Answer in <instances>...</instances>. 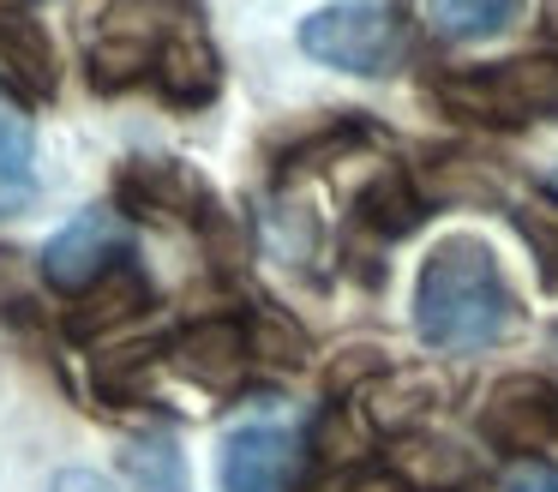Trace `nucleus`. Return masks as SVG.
I'll return each instance as SVG.
<instances>
[{"instance_id":"1","label":"nucleus","mask_w":558,"mask_h":492,"mask_svg":"<svg viewBox=\"0 0 558 492\" xmlns=\"http://www.w3.org/2000/svg\"><path fill=\"white\" fill-rule=\"evenodd\" d=\"M517 319V300L505 288L493 247L474 235H445L421 264L414 283V331L438 355H481Z\"/></svg>"},{"instance_id":"2","label":"nucleus","mask_w":558,"mask_h":492,"mask_svg":"<svg viewBox=\"0 0 558 492\" xmlns=\"http://www.w3.org/2000/svg\"><path fill=\"white\" fill-rule=\"evenodd\" d=\"M301 48L354 79H390L409 60V19L390 0H342L301 19Z\"/></svg>"},{"instance_id":"3","label":"nucleus","mask_w":558,"mask_h":492,"mask_svg":"<svg viewBox=\"0 0 558 492\" xmlns=\"http://www.w3.org/2000/svg\"><path fill=\"white\" fill-rule=\"evenodd\" d=\"M126 247H133V235H126V223L114 211H78L73 223L43 247V283H49L54 295L78 300L85 288H97L121 259H133Z\"/></svg>"},{"instance_id":"4","label":"nucleus","mask_w":558,"mask_h":492,"mask_svg":"<svg viewBox=\"0 0 558 492\" xmlns=\"http://www.w3.org/2000/svg\"><path fill=\"white\" fill-rule=\"evenodd\" d=\"M481 439L493 451H546L558 439V384L546 379H498L481 408Z\"/></svg>"},{"instance_id":"5","label":"nucleus","mask_w":558,"mask_h":492,"mask_svg":"<svg viewBox=\"0 0 558 492\" xmlns=\"http://www.w3.org/2000/svg\"><path fill=\"white\" fill-rule=\"evenodd\" d=\"M114 199L133 216L174 211V216L193 223L205 204H217V192H210V180L198 175L193 163H181V156H138V163H126L121 175H114Z\"/></svg>"},{"instance_id":"6","label":"nucleus","mask_w":558,"mask_h":492,"mask_svg":"<svg viewBox=\"0 0 558 492\" xmlns=\"http://www.w3.org/2000/svg\"><path fill=\"white\" fill-rule=\"evenodd\" d=\"M150 84H157L162 103H174V108H205V103H217V91H222V60H217V48L205 43V31H193V24H169V31L157 36Z\"/></svg>"},{"instance_id":"7","label":"nucleus","mask_w":558,"mask_h":492,"mask_svg":"<svg viewBox=\"0 0 558 492\" xmlns=\"http://www.w3.org/2000/svg\"><path fill=\"white\" fill-rule=\"evenodd\" d=\"M174 367L193 384H210V391H229L234 379L253 360V336H246V319H229V312H210V319H193L181 336L169 343Z\"/></svg>"},{"instance_id":"8","label":"nucleus","mask_w":558,"mask_h":492,"mask_svg":"<svg viewBox=\"0 0 558 492\" xmlns=\"http://www.w3.org/2000/svg\"><path fill=\"white\" fill-rule=\"evenodd\" d=\"M150 300H157V295H150V276L138 271L133 259H121L97 288H85V295H78L73 307H66L61 331L73 336V343H102V336H114L121 324L145 319Z\"/></svg>"},{"instance_id":"9","label":"nucleus","mask_w":558,"mask_h":492,"mask_svg":"<svg viewBox=\"0 0 558 492\" xmlns=\"http://www.w3.org/2000/svg\"><path fill=\"white\" fill-rule=\"evenodd\" d=\"M222 492H282L294 475V439L282 427H234L222 439Z\"/></svg>"},{"instance_id":"10","label":"nucleus","mask_w":558,"mask_h":492,"mask_svg":"<svg viewBox=\"0 0 558 492\" xmlns=\"http://www.w3.org/2000/svg\"><path fill=\"white\" fill-rule=\"evenodd\" d=\"M426 211H433V204H426L421 180H414L409 168H397V163H385L361 192H354V223H361L373 240L414 235V228L426 223Z\"/></svg>"},{"instance_id":"11","label":"nucleus","mask_w":558,"mask_h":492,"mask_svg":"<svg viewBox=\"0 0 558 492\" xmlns=\"http://www.w3.org/2000/svg\"><path fill=\"white\" fill-rule=\"evenodd\" d=\"M37 199V127L25 103L0 91V216H25Z\"/></svg>"},{"instance_id":"12","label":"nucleus","mask_w":558,"mask_h":492,"mask_svg":"<svg viewBox=\"0 0 558 492\" xmlns=\"http://www.w3.org/2000/svg\"><path fill=\"white\" fill-rule=\"evenodd\" d=\"M0 67L13 72L25 91L37 96H54V84H61V60H54V36L43 31L37 19H31L25 7L0 12Z\"/></svg>"},{"instance_id":"13","label":"nucleus","mask_w":558,"mask_h":492,"mask_svg":"<svg viewBox=\"0 0 558 492\" xmlns=\"http://www.w3.org/2000/svg\"><path fill=\"white\" fill-rule=\"evenodd\" d=\"M150 60H157V43H145V36H133V31L97 36V43H90V55H85L90 91H102V96H121L126 84L150 79Z\"/></svg>"},{"instance_id":"14","label":"nucleus","mask_w":558,"mask_h":492,"mask_svg":"<svg viewBox=\"0 0 558 492\" xmlns=\"http://www.w3.org/2000/svg\"><path fill=\"white\" fill-rule=\"evenodd\" d=\"M522 0H426V19L450 43H486V36L510 31Z\"/></svg>"},{"instance_id":"15","label":"nucleus","mask_w":558,"mask_h":492,"mask_svg":"<svg viewBox=\"0 0 558 492\" xmlns=\"http://www.w3.org/2000/svg\"><path fill=\"white\" fill-rule=\"evenodd\" d=\"M397 475L409 480V487L445 492V487H462V480L474 475V463H469V451H457L450 439H402L397 444Z\"/></svg>"},{"instance_id":"16","label":"nucleus","mask_w":558,"mask_h":492,"mask_svg":"<svg viewBox=\"0 0 558 492\" xmlns=\"http://www.w3.org/2000/svg\"><path fill=\"white\" fill-rule=\"evenodd\" d=\"M493 79H498V91H505V103L517 108V120H529V115H558V60L522 55V60L493 67Z\"/></svg>"},{"instance_id":"17","label":"nucleus","mask_w":558,"mask_h":492,"mask_svg":"<svg viewBox=\"0 0 558 492\" xmlns=\"http://www.w3.org/2000/svg\"><path fill=\"white\" fill-rule=\"evenodd\" d=\"M433 96L450 108V115H469V120H486V127H517V108L505 103L493 72H445L433 79Z\"/></svg>"},{"instance_id":"18","label":"nucleus","mask_w":558,"mask_h":492,"mask_svg":"<svg viewBox=\"0 0 558 492\" xmlns=\"http://www.w3.org/2000/svg\"><path fill=\"white\" fill-rule=\"evenodd\" d=\"M162 355H169V343H126V348L97 355V391L114 396V403H138L150 372L162 367Z\"/></svg>"},{"instance_id":"19","label":"nucleus","mask_w":558,"mask_h":492,"mask_svg":"<svg viewBox=\"0 0 558 492\" xmlns=\"http://www.w3.org/2000/svg\"><path fill=\"white\" fill-rule=\"evenodd\" d=\"M246 336H253V360H270V367H306V355H313L306 331L277 307L246 312Z\"/></svg>"},{"instance_id":"20","label":"nucleus","mask_w":558,"mask_h":492,"mask_svg":"<svg viewBox=\"0 0 558 492\" xmlns=\"http://www.w3.org/2000/svg\"><path fill=\"white\" fill-rule=\"evenodd\" d=\"M426 408H433V384H426L421 372H397V379L385 372V379L373 384V408H366V415H373V427L402 432L409 420H421Z\"/></svg>"},{"instance_id":"21","label":"nucleus","mask_w":558,"mask_h":492,"mask_svg":"<svg viewBox=\"0 0 558 492\" xmlns=\"http://www.w3.org/2000/svg\"><path fill=\"white\" fill-rule=\"evenodd\" d=\"M126 480H133V492H181V480H186L181 451L169 439H138L126 451Z\"/></svg>"},{"instance_id":"22","label":"nucleus","mask_w":558,"mask_h":492,"mask_svg":"<svg viewBox=\"0 0 558 492\" xmlns=\"http://www.w3.org/2000/svg\"><path fill=\"white\" fill-rule=\"evenodd\" d=\"M433 199H445V204H493L498 180L481 175V163H469V156H445V163L433 168Z\"/></svg>"},{"instance_id":"23","label":"nucleus","mask_w":558,"mask_h":492,"mask_svg":"<svg viewBox=\"0 0 558 492\" xmlns=\"http://www.w3.org/2000/svg\"><path fill=\"white\" fill-rule=\"evenodd\" d=\"M517 228L534 252H541V276L558 288V211L553 204H534V211H517Z\"/></svg>"},{"instance_id":"24","label":"nucleus","mask_w":558,"mask_h":492,"mask_svg":"<svg viewBox=\"0 0 558 492\" xmlns=\"http://www.w3.org/2000/svg\"><path fill=\"white\" fill-rule=\"evenodd\" d=\"M318 240L313 216H306V204H282V211H270V247L282 252V259H306Z\"/></svg>"},{"instance_id":"25","label":"nucleus","mask_w":558,"mask_h":492,"mask_svg":"<svg viewBox=\"0 0 558 492\" xmlns=\"http://www.w3.org/2000/svg\"><path fill=\"white\" fill-rule=\"evenodd\" d=\"M373 372H390L385 367V355H378V348H342V355L337 360H330V372H325V384H330V391H354V384H361V379H373Z\"/></svg>"},{"instance_id":"26","label":"nucleus","mask_w":558,"mask_h":492,"mask_svg":"<svg viewBox=\"0 0 558 492\" xmlns=\"http://www.w3.org/2000/svg\"><path fill=\"white\" fill-rule=\"evenodd\" d=\"M498 492H558V468L553 463H517Z\"/></svg>"},{"instance_id":"27","label":"nucleus","mask_w":558,"mask_h":492,"mask_svg":"<svg viewBox=\"0 0 558 492\" xmlns=\"http://www.w3.org/2000/svg\"><path fill=\"white\" fill-rule=\"evenodd\" d=\"M342 492H414V487L397 468H354V475H342Z\"/></svg>"},{"instance_id":"28","label":"nucleus","mask_w":558,"mask_h":492,"mask_svg":"<svg viewBox=\"0 0 558 492\" xmlns=\"http://www.w3.org/2000/svg\"><path fill=\"white\" fill-rule=\"evenodd\" d=\"M49 492H114V487L97 475V468H61V475L49 480Z\"/></svg>"},{"instance_id":"29","label":"nucleus","mask_w":558,"mask_h":492,"mask_svg":"<svg viewBox=\"0 0 558 492\" xmlns=\"http://www.w3.org/2000/svg\"><path fill=\"white\" fill-rule=\"evenodd\" d=\"M541 31L558 43V0H541Z\"/></svg>"},{"instance_id":"30","label":"nucleus","mask_w":558,"mask_h":492,"mask_svg":"<svg viewBox=\"0 0 558 492\" xmlns=\"http://www.w3.org/2000/svg\"><path fill=\"white\" fill-rule=\"evenodd\" d=\"M546 192H553V199H558V168H553V175H546Z\"/></svg>"}]
</instances>
